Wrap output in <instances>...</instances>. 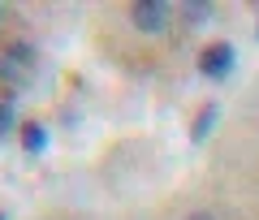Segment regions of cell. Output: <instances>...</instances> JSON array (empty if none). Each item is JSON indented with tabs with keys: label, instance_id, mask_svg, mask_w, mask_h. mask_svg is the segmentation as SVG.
Wrapping results in <instances>:
<instances>
[{
	"label": "cell",
	"instance_id": "obj_2",
	"mask_svg": "<svg viewBox=\"0 0 259 220\" xmlns=\"http://www.w3.org/2000/svg\"><path fill=\"white\" fill-rule=\"evenodd\" d=\"M168 18H173V5H164V0H139V5H130V22L143 35H164Z\"/></svg>",
	"mask_w": 259,
	"mask_h": 220
},
{
	"label": "cell",
	"instance_id": "obj_4",
	"mask_svg": "<svg viewBox=\"0 0 259 220\" xmlns=\"http://www.w3.org/2000/svg\"><path fill=\"white\" fill-rule=\"evenodd\" d=\"M18 138H22V151H26V156H44L48 147H52V134H48L44 121H26V125L18 129Z\"/></svg>",
	"mask_w": 259,
	"mask_h": 220
},
{
	"label": "cell",
	"instance_id": "obj_10",
	"mask_svg": "<svg viewBox=\"0 0 259 220\" xmlns=\"http://www.w3.org/2000/svg\"><path fill=\"white\" fill-rule=\"evenodd\" d=\"M255 39H259V26H255Z\"/></svg>",
	"mask_w": 259,
	"mask_h": 220
},
{
	"label": "cell",
	"instance_id": "obj_6",
	"mask_svg": "<svg viewBox=\"0 0 259 220\" xmlns=\"http://www.w3.org/2000/svg\"><path fill=\"white\" fill-rule=\"evenodd\" d=\"M212 5H207V0H194V5H182V22H186V26H203V22H212Z\"/></svg>",
	"mask_w": 259,
	"mask_h": 220
},
{
	"label": "cell",
	"instance_id": "obj_8",
	"mask_svg": "<svg viewBox=\"0 0 259 220\" xmlns=\"http://www.w3.org/2000/svg\"><path fill=\"white\" fill-rule=\"evenodd\" d=\"M186 220H216V211H203V207H199V211H190Z\"/></svg>",
	"mask_w": 259,
	"mask_h": 220
},
{
	"label": "cell",
	"instance_id": "obj_7",
	"mask_svg": "<svg viewBox=\"0 0 259 220\" xmlns=\"http://www.w3.org/2000/svg\"><path fill=\"white\" fill-rule=\"evenodd\" d=\"M13 125H18V104H13V95H0V138L13 134Z\"/></svg>",
	"mask_w": 259,
	"mask_h": 220
},
{
	"label": "cell",
	"instance_id": "obj_1",
	"mask_svg": "<svg viewBox=\"0 0 259 220\" xmlns=\"http://www.w3.org/2000/svg\"><path fill=\"white\" fill-rule=\"evenodd\" d=\"M233 65H238V52H233L229 39H216V43H207L203 52H199V73L212 78V82H225L233 73Z\"/></svg>",
	"mask_w": 259,
	"mask_h": 220
},
{
	"label": "cell",
	"instance_id": "obj_3",
	"mask_svg": "<svg viewBox=\"0 0 259 220\" xmlns=\"http://www.w3.org/2000/svg\"><path fill=\"white\" fill-rule=\"evenodd\" d=\"M30 69H35V48L30 43L0 48V82H22Z\"/></svg>",
	"mask_w": 259,
	"mask_h": 220
},
{
	"label": "cell",
	"instance_id": "obj_5",
	"mask_svg": "<svg viewBox=\"0 0 259 220\" xmlns=\"http://www.w3.org/2000/svg\"><path fill=\"white\" fill-rule=\"evenodd\" d=\"M216 121H221V104H203L199 108V117H194V125H190V143H207V134L216 129Z\"/></svg>",
	"mask_w": 259,
	"mask_h": 220
},
{
	"label": "cell",
	"instance_id": "obj_9",
	"mask_svg": "<svg viewBox=\"0 0 259 220\" xmlns=\"http://www.w3.org/2000/svg\"><path fill=\"white\" fill-rule=\"evenodd\" d=\"M0 220H9V211H0Z\"/></svg>",
	"mask_w": 259,
	"mask_h": 220
},
{
	"label": "cell",
	"instance_id": "obj_11",
	"mask_svg": "<svg viewBox=\"0 0 259 220\" xmlns=\"http://www.w3.org/2000/svg\"><path fill=\"white\" fill-rule=\"evenodd\" d=\"M0 18H5V9H0Z\"/></svg>",
	"mask_w": 259,
	"mask_h": 220
}]
</instances>
